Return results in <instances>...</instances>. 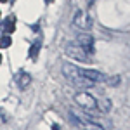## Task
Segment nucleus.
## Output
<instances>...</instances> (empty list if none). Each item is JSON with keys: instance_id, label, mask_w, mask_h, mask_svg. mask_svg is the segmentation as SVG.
Masks as SVG:
<instances>
[{"instance_id": "obj_1", "label": "nucleus", "mask_w": 130, "mask_h": 130, "mask_svg": "<svg viewBox=\"0 0 130 130\" xmlns=\"http://www.w3.org/2000/svg\"><path fill=\"white\" fill-rule=\"evenodd\" d=\"M62 75L68 80H71L75 85H78V87H92L94 85V82H90L89 78H85L82 75V68L71 64V62H64L62 64Z\"/></svg>"}, {"instance_id": "obj_2", "label": "nucleus", "mask_w": 130, "mask_h": 130, "mask_svg": "<svg viewBox=\"0 0 130 130\" xmlns=\"http://www.w3.org/2000/svg\"><path fill=\"white\" fill-rule=\"evenodd\" d=\"M66 54L70 56V57H73L75 61H82V62H92V54H89L87 50L82 47L78 42H75V43H68L66 45Z\"/></svg>"}, {"instance_id": "obj_3", "label": "nucleus", "mask_w": 130, "mask_h": 130, "mask_svg": "<svg viewBox=\"0 0 130 130\" xmlns=\"http://www.w3.org/2000/svg\"><path fill=\"white\" fill-rule=\"evenodd\" d=\"M75 102L82 106L83 109L87 111H95L97 109V102H95V97L94 95H90L87 92H80V94H76L75 95Z\"/></svg>"}, {"instance_id": "obj_4", "label": "nucleus", "mask_w": 130, "mask_h": 130, "mask_svg": "<svg viewBox=\"0 0 130 130\" xmlns=\"http://www.w3.org/2000/svg\"><path fill=\"white\" fill-rule=\"evenodd\" d=\"M76 42H78V43H80V45L87 50L89 54L94 52V38H92V35H90V33H80V35L76 37Z\"/></svg>"}, {"instance_id": "obj_5", "label": "nucleus", "mask_w": 130, "mask_h": 130, "mask_svg": "<svg viewBox=\"0 0 130 130\" xmlns=\"http://www.w3.org/2000/svg\"><path fill=\"white\" fill-rule=\"evenodd\" d=\"M82 75H83L85 78H89L90 82H94V83H99V82H106L108 80V76H106L104 73L95 71V70H82Z\"/></svg>"}, {"instance_id": "obj_6", "label": "nucleus", "mask_w": 130, "mask_h": 130, "mask_svg": "<svg viewBox=\"0 0 130 130\" xmlns=\"http://www.w3.org/2000/svg\"><path fill=\"white\" fill-rule=\"evenodd\" d=\"M73 24L85 30V28L90 26V19H89V16H85L83 10H76V14H75V18H73Z\"/></svg>"}, {"instance_id": "obj_7", "label": "nucleus", "mask_w": 130, "mask_h": 130, "mask_svg": "<svg viewBox=\"0 0 130 130\" xmlns=\"http://www.w3.org/2000/svg\"><path fill=\"white\" fill-rule=\"evenodd\" d=\"M16 82H18V87H19L21 90H26L31 83V76L28 73H19L18 78H16Z\"/></svg>"}, {"instance_id": "obj_8", "label": "nucleus", "mask_w": 130, "mask_h": 130, "mask_svg": "<svg viewBox=\"0 0 130 130\" xmlns=\"http://www.w3.org/2000/svg\"><path fill=\"white\" fill-rule=\"evenodd\" d=\"M14 24H16L14 16H9L7 19H4V23H2V26H0V28H2V31H4V33H7V35H9V33H12V31H14Z\"/></svg>"}, {"instance_id": "obj_9", "label": "nucleus", "mask_w": 130, "mask_h": 130, "mask_svg": "<svg viewBox=\"0 0 130 130\" xmlns=\"http://www.w3.org/2000/svg\"><path fill=\"white\" fill-rule=\"evenodd\" d=\"M95 102H97V109H101V111H109L111 109V102L106 97H99V99H95Z\"/></svg>"}, {"instance_id": "obj_10", "label": "nucleus", "mask_w": 130, "mask_h": 130, "mask_svg": "<svg viewBox=\"0 0 130 130\" xmlns=\"http://www.w3.org/2000/svg\"><path fill=\"white\" fill-rule=\"evenodd\" d=\"M38 50H40V42H35V43L31 45V49H30V57H37Z\"/></svg>"}, {"instance_id": "obj_11", "label": "nucleus", "mask_w": 130, "mask_h": 130, "mask_svg": "<svg viewBox=\"0 0 130 130\" xmlns=\"http://www.w3.org/2000/svg\"><path fill=\"white\" fill-rule=\"evenodd\" d=\"M10 43H12V40H10V37H9V35H5V37H2V38H0V47H2V49L9 47Z\"/></svg>"}, {"instance_id": "obj_12", "label": "nucleus", "mask_w": 130, "mask_h": 130, "mask_svg": "<svg viewBox=\"0 0 130 130\" xmlns=\"http://www.w3.org/2000/svg\"><path fill=\"white\" fill-rule=\"evenodd\" d=\"M45 2H47V4H50V2H52V0H45Z\"/></svg>"}, {"instance_id": "obj_13", "label": "nucleus", "mask_w": 130, "mask_h": 130, "mask_svg": "<svg viewBox=\"0 0 130 130\" xmlns=\"http://www.w3.org/2000/svg\"><path fill=\"white\" fill-rule=\"evenodd\" d=\"M87 4H92V0H87Z\"/></svg>"}, {"instance_id": "obj_14", "label": "nucleus", "mask_w": 130, "mask_h": 130, "mask_svg": "<svg viewBox=\"0 0 130 130\" xmlns=\"http://www.w3.org/2000/svg\"><path fill=\"white\" fill-rule=\"evenodd\" d=\"M0 62H2V56H0Z\"/></svg>"}, {"instance_id": "obj_15", "label": "nucleus", "mask_w": 130, "mask_h": 130, "mask_svg": "<svg viewBox=\"0 0 130 130\" xmlns=\"http://www.w3.org/2000/svg\"><path fill=\"white\" fill-rule=\"evenodd\" d=\"M2 2H5V0H2Z\"/></svg>"}]
</instances>
